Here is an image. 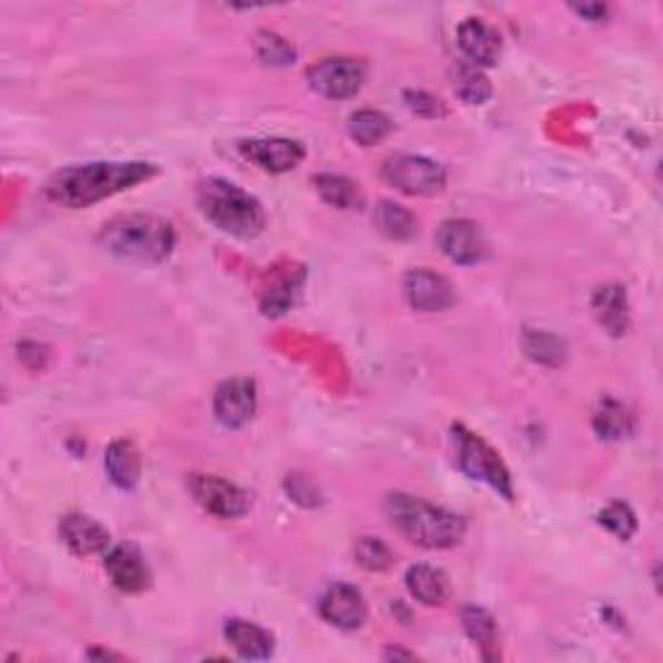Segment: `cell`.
Listing matches in <instances>:
<instances>
[{
    "instance_id": "obj_1",
    "label": "cell",
    "mask_w": 663,
    "mask_h": 663,
    "mask_svg": "<svg viewBox=\"0 0 663 663\" xmlns=\"http://www.w3.org/2000/svg\"><path fill=\"white\" fill-rule=\"evenodd\" d=\"M156 177V166L146 161H97L76 164L55 171L44 185V195L62 208H91L107 197L138 187Z\"/></svg>"
},
{
    "instance_id": "obj_2",
    "label": "cell",
    "mask_w": 663,
    "mask_h": 663,
    "mask_svg": "<svg viewBox=\"0 0 663 663\" xmlns=\"http://www.w3.org/2000/svg\"><path fill=\"white\" fill-rule=\"evenodd\" d=\"M384 511L399 534L425 550H452L467 534V521L462 516L407 493L386 495Z\"/></svg>"
},
{
    "instance_id": "obj_3",
    "label": "cell",
    "mask_w": 663,
    "mask_h": 663,
    "mask_svg": "<svg viewBox=\"0 0 663 663\" xmlns=\"http://www.w3.org/2000/svg\"><path fill=\"white\" fill-rule=\"evenodd\" d=\"M99 244L125 263L159 265L177 247V231L166 218L128 212L101 226Z\"/></svg>"
},
{
    "instance_id": "obj_4",
    "label": "cell",
    "mask_w": 663,
    "mask_h": 663,
    "mask_svg": "<svg viewBox=\"0 0 663 663\" xmlns=\"http://www.w3.org/2000/svg\"><path fill=\"white\" fill-rule=\"evenodd\" d=\"M197 205L218 231L234 236V239H255L265 228L263 202L228 179L212 177L200 181Z\"/></svg>"
},
{
    "instance_id": "obj_5",
    "label": "cell",
    "mask_w": 663,
    "mask_h": 663,
    "mask_svg": "<svg viewBox=\"0 0 663 663\" xmlns=\"http://www.w3.org/2000/svg\"><path fill=\"white\" fill-rule=\"evenodd\" d=\"M452 441L456 452V467L475 483H483L493 487L497 495H503L505 501H513V477L501 454L487 444L485 438H479L477 433L464 428L462 423L452 425Z\"/></svg>"
},
{
    "instance_id": "obj_6",
    "label": "cell",
    "mask_w": 663,
    "mask_h": 663,
    "mask_svg": "<svg viewBox=\"0 0 663 663\" xmlns=\"http://www.w3.org/2000/svg\"><path fill=\"white\" fill-rule=\"evenodd\" d=\"M382 177L386 185L409 197H436L446 189V169L425 156H392L382 166Z\"/></svg>"
},
{
    "instance_id": "obj_7",
    "label": "cell",
    "mask_w": 663,
    "mask_h": 663,
    "mask_svg": "<svg viewBox=\"0 0 663 663\" xmlns=\"http://www.w3.org/2000/svg\"><path fill=\"white\" fill-rule=\"evenodd\" d=\"M189 495L205 513L216 518H241L251 508V497L239 485L216 475H189Z\"/></svg>"
},
{
    "instance_id": "obj_8",
    "label": "cell",
    "mask_w": 663,
    "mask_h": 663,
    "mask_svg": "<svg viewBox=\"0 0 663 663\" xmlns=\"http://www.w3.org/2000/svg\"><path fill=\"white\" fill-rule=\"evenodd\" d=\"M306 81L325 99H353L366 83V66L353 58L319 60L309 68Z\"/></svg>"
},
{
    "instance_id": "obj_9",
    "label": "cell",
    "mask_w": 663,
    "mask_h": 663,
    "mask_svg": "<svg viewBox=\"0 0 663 663\" xmlns=\"http://www.w3.org/2000/svg\"><path fill=\"white\" fill-rule=\"evenodd\" d=\"M216 420L228 431H239L257 413V384L251 378H228L212 397Z\"/></svg>"
},
{
    "instance_id": "obj_10",
    "label": "cell",
    "mask_w": 663,
    "mask_h": 663,
    "mask_svg": "<svg viewBox=\"0 0 663 663\" xmlns=\"http://www.w3.org/2000/svg\"><path fill=\"white\" fill-rule=\"evenodd\" d=\"M436 244L444 255L456 265H477L483 263L487 255L485 236L479 231V226L469 218H452L446 224H441L436 234Z\"/></svg>"
},
{
    "instance_id": "obj_11",
    "label": "cell",
    "mask_w": 663,
    "mask_h": 663,
    "mask_svg": "<svg viewBox=\"0 0 663 663\" xmlns=\"http://www.w3.org/2000/svg\"><path fill=\"white\" fill-rule=\"evenodd\" d=\"M239 151L247 161L259 166L263 171L286 174L301 166L306 159V148L290 138H255L241 140Z\"/></svg>"
},
{
    "instance_id": "obj_12",
    "label": "cell",
    "mask_w": 663,
    "mask_h": 663,
    "mask_svg": "<svg viewBox=\"0 0 663 663\" xmlns=\"http://www.w3.org/2000/svg\"><path fill=\"white\" fill-rule=\"evenodd\" d=\"M402 290H405L407 304L423 314L446 311L456 304L452 283L433 270H409L402 280Z\"/></svg>"
},
{
    "instance_id": "obj_13",
    "label": "cell",
    "mask_w": 663,
    "mask_h": 663,
    "mask_svg": "<svg viewBox=\"0 0 663 663\" xmlns=\"http://www.w3.org/2000/svg\"><path fill=\"white\" fill-rule=\"evenodd\" d=\"M319 614L329 625L353 633V630H360L366 625L368 606L358 588L347 586V583H335V586H329L325 594H321Z\"/></svg>"
},
{
    "instance_id": "obj_14",
    "label": "cell",
    "mask_w": 663,
    "mask_h": 663,
    "mask_svg": "<svg viewBox=\"0 0 663 663\" xmlns=\"http://www.w3.org/2000/svg\"><path fill=\"white\" fill-rule=\"evenodd\" d=\"M105 567L109 581L115 583L122 594H144L151 586V567L146 557L140 555L138 547L132 544H120V547L109 550L105 557Z\"/></svg>"
},
{
    "instance_id": "obj_15",
    "label": "cell",
    "mask_w": 663,
    "mask_h": 663,
    "mask_svg": "<svg viewBox=\"0 0 663 663\" xmlns=\"http://www.w3.org/2000/svg\"><path fill=\"white\" fill-rule=\"evenodd\" d=\"M456 39H459V50L469 60V66L493 68L501 58V37L483 19H464L456 29Z\"/></svg>"
},
{
    "instance_id": "obj_16",
    "label": "cell",
    "mask_w": 663,
    "mask_h": 663,
    "mask_svg": "<svg viewBox=\"0 0 663 663\" xmlns=\"http://www.w3.org/2000/svg\"><path fill=\"white\" fill-rule=\"evenodd\" d=\"M60 540L78 557L99 555L109 547V532L99 521H93L83 513H68L60 521Z\"/></svg>"
},
{
    "instance_id": "obj_17",
    "label": "cell",
    "mask_w": 663,
    "mask_h": 663,
    "mask_svg": "<svg viewBox=\"0 0 663 663\" xmlns=\"http://www.w3.org/2000/svg\"><path fill=\"white\" fill-rule=\"evenodd\" d=\"M224 637L241 659L265 661L275 653V637L270 630L255 625L247 620H228L224 625Z\"/></svg>"
},
{
    "instance_id": "obj_18",
    "label": "cell",
    "mask_w": 663,
    "mask_h": 663,
    "mask_svg": "<svg viewBox=\"0 0 663 663\" xmlns=\"http://www.w3.org/2000/svg\"><path fill=\"white\" fill-rule=\"evenodd\" d=\"M105 467L112 485L120 487V491H136L140 483V472H144V459H140L138 446L132 441L117 438L107 448Z\"/></svg>"
},
{
    "instance_id": "obj_19",
    "label": "cell",
    "mask_w": 663,
    "mask_h": 663,
    "mask_svg": "<svg viewBox=\"0 0 663 663\" xmlns=\"http://www.w3.org/2000/svg\"><path fill=\"white\" fill-rule=\"evenodd\" d=\"M591 306H594L598 325L610 332L612 337H622L630 329V301L625 288L617 286V283L596 288Z\"/></svg>"
},
{
    "instance_id": "obj_20",
    "label": "cell",
    "mask_w": 663,
    "mask_h": 663,
    "mask_svg": "<svg viewBox=\"0 0 663 663\" xmlns=\"http://www.w3.org/2000/svg\"><path fill=\"white\" fill-rule=\"evenodd\" d=\"M407 591L413 594L415 602L425 606H444L452 596V583L448 575L441 567L433 565H413L405 575Z\"/></svg>"
},
{
    "instance_id": "obj_21",
    "label": "cell",
    "mask_w": 663,
    "mask_h": 663,
    "mask_svg": "<svg viewBox=\"0 0 663 663\" xmlns=\"http://www.w3.org/2000/svg\"><path fill=\"white\" fill-rule=\"evenodd\" d=\"M317 195L325 200L327 205L337 210H360L363 208V192L358 187V181L343 177V174H314L311 179Z\"/></svg>"
},
{
    "instance_id": "obj_22",
    "label": "cell",
    "mask_w": 663,
    "mask_h": 663,
    "mask_svg": "<svg viewBox=\"0 0 663 663\" xmlns=\"http://www.w3.org/2000/svg\"><path fill=\"white\" fill-rule=\"evenodd\" d=\"M462 625L464 633L469 635V641L483 651L485 661L501 659V651H497V625L491 612L483 610V606H467L462 612Z\"/></svg>"
},
{
    "instance_id": "obj_23",
    "label": "cell",
    "mask_w": 663,
    "mask_h": 663,
    "mask_svg": "<svg viewBox=\"0 0 663 663\" xmlns=\"http://www.w3.org/2000/svg\"><path fill=\"white\" fill-rule=\"evenodd\" d=\"M374 226L378 234L392 241H409L417 234V220L405 205L382 200L374 210Z\"/></svg>"
},
{
    "instance_id": "obj_24",
    "label": "cell",
    "mask_w": 663,
    "mask_h": 663,
    "mask_svg": "<svg viewBox=\"0 0 663 663\" xmlns=\"http://www.w3.org/2000/svg\"><path fill=\"white\" fill-rule=\"evenodd\" d=\"M594 431L604 441H622L633 433V415L622 402L604 397L594 413Z\"/></svg>"
},
{
    "instance_id": "obj_25",
    "label": "cell",
    "mask_w": 663,
    "mask_h": 663,
    "mask_svg": "<svg viewBox=\"0 0 663 663\" xmlns=\"http://www.w3.org/2000/svg\"><path fill=\"white\" fill-rule=\"evenodd\" d=\"M392 130V120L384 112H378V109H358V112L350 115V120H347V136L360 148L382 144Z\"/></svg>"
},
{
    "instance_id": "obj_26",
    "label": "cell",
    "mask_w": 663,
    "mask_h": 663,
    "mask_svg": "<svg viewBox=\"0 0 663 663\" xmlns=\"http://www.w3.org/2000/svg\"><path fill=\"white\" fill-rule=\"evenodd\" d=\"M454 91L464 105L472 107L485 105L493 97V86L483 73V68L469 66V62H462V66L454 68Z\"/></svg>"
},
{
    "instance_id": "obj_27",
    "label": "cell",
    "mask_w": 663,
    "mask_h": 663,
    "mask_svg": "<svg viewBox=\"0 0 663 663\" xmlns=\"http://www.w3.org/2000/svg\"><path fill=\"white\" fill-rule=\"evenodd\" d=\"M524 350L528 358L542 366H560L565 360V343L550 332L528 329L524 335Z\"/></svg>"
},
{
    "instance_id": "obj_28",
    "label": "cell",
    "mask_w": 663,
    "mask_h": 663,
    "mask_svg": "<svg viewBox=\"0 0 663 663\" xmlns=\"http://www.w3.org/2000/svg\"><path fill=\"white\" fill-rule=\"evenodd\" d=\"M255 55L263 66L283 68L296 60V47L286 37L275 34V31H259L255 37Z\"/></svg>"
},
{
    "instance_id": "obj_29",
    "label": "cell",
    "mask_w": 663,
    "mask_h": 663,
    "mask_svg": "<svg viewBox=\"0 0 663 663\" xmlns=\"http://www.w3.org/2000/svg\"><path fill=\"white\" fill-rule=\"evenodd\" d=\"M353 552L358 565L368 573H384L389 571L394 563V552L389 550V544L378 540V536H360V540L355 542Z\"/></svg>"
},
{
    "instance_id": "obj_30",
    "label": "cell",
    "mask_w": 663,
    "mask_h": 663,
    "mask_svg": "<svg viewBox=\"0 0 663 663\" xmlns=\"http://www.w3.org/2000/svg\"><path fill=\"white\" fill-rule=\"evenodd\" d=\"M301 283L304 275H298V278L283 275V278H278V283L263 294V314H267V317H280V314H286L290 306H294Z\"/></svg>"
},
{
    "instance_id": "obj_31",
    "label": "cell",
    "mask_w": 663,
    "mask_h": 663,
    "mask_svg": "<svg viewBox=\"0 0 663 663\" xmlns=\"http://www.w3.org/2000/svg\"><path fill=\"white\" fill-rule=\"evenodd\" d=\"M598 524H602L606 532L614 534L622 542L633 540L635 532H637L635 511L622 501H614V503L606 505V508L598 513Z\"/></svg>"
},
{
    "instance_id": "obj_32",
    "label": "cell",
    "mask_w": 663,
    "mask_h": 663,
    "mask_svg": "<svg viewBox=\"0 0 663 663\" xmlns=\"http://www.w3.org/2000/svg\"><path fill=\"white\" fill-rule=\"evenodd\" d=\"M407 107L413 109L415 115L428 117V120H436V117H446V105L438 97H433L428 91H405Z\"/></svg>"
},
{
    "instance_id": "obj_33",
    "label": "cell",
    "mask_w": 663,
    "mask_h": 663,
    "mask_svg": "<svg viewBox=\"0 0 663 663\" xmlns=\"http://www.w3.org/2000/svg\"><path fill=\"white\" fill-rule=\"evenodd\" d=\"M286 491H288L290 497H294L296 503H301V505H317L319 503V493L314 491L311 479L304 477V475H288Z\"/></svg>"
},
{
    "instance_id": "obj_34",
    "label": "cell",
    "mask_w": 663,
    "mask_h": 663,
    "mask_svg": "<svg viewBox=\"0 0 663 663\" xmlns=\"http://www.w3.org/2000/svg\"><path fill=\"white\" fill-rule=\"evenodd\" d=\"M573 11L578 16H586L588 21H602L604 16L610 13V8L602 3H583V6H573Z\"/></svg>"
},
{
    "instance_id": "obj_35",
    "label": "cell",
    "mask_w": 663,
    "mask_h": 663,
    "mask_svg": "<svg viewBox=\"0 0 663 663\" xmlns=\"http://www.w3.org/2000/svg\"><path fill=\"white\" fill-rule=\"evenodd\" d=\"M384 659H415V653H407V651H399V649H389L384 653Z\"/></svg>"
},
{
    "instance_id": "obj_36",
    "label": "cell",
    "mask_w": 663,
    "mask_h": 663,
    "mask_svg": "<svg viewBox=\"0 0 663 663\" xmlns=\"http://www.w3.org/2000/svg\"><path fill=\"white\" fill-rule=\"evenodd\" d=\"M89 659H117V661H122V656H117V653H109V651H89Z\"/></svg>"
}]
</instances>
